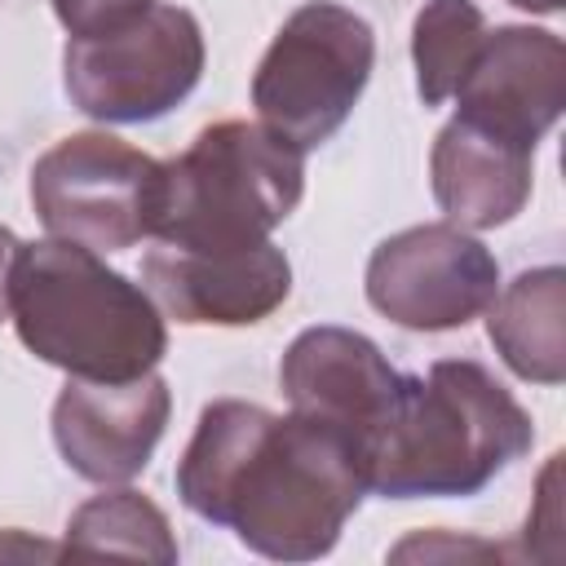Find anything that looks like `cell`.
I'll use <instances>...</instances> for the list:
<instances>
[{
  "label": "cell",
  "mask_w": 566,
  "mask_h": 566,
  "mask_svg": "<svg viewBox=\"0 0 566 566\" xmlns=\"http://www.w3.org/2000/svg\"><path fill=\"white\" fill-rule=\"evenodd\" d=\"M142 287L186 327H252L287 301L292 265L270 239L230 252L159 243L142 256Z\"/></svg>",
  "instance_id": "obj_10"
},
{
  "label": "cell",
  "mask_w": 566,
  "mask_h": 566,
  "mask_svg": "<svg viewBox=\"0 0 566 566\" xmlns=\"http://www.w3.org/2000/svg\"><path fill=\"white\" fill-rule=\"evenodd\" d=\"M305 195V155L248 119L208 124L164 164L155 239L172 248L230 252L265 243Z\"/></svg>",
  "instance_id": "obj_4"
},
{
  "label": "cell",
  "mask_w": 566,
  "mask_h": 566,
  "mask_svg": "<svg viewBox=\"0 0 566 566\" xmlns=\"http://www.w3.org/2000/svg\"><path fill=\"white\" fill-rule=\"evenodd\" d=\"M371 22L336 0H305L287 13L256 62V124L305 155L340 133L371 80Z\"/></svg>",
  "instance_id": "obj_5"
},
{
  "label": "cell",
  "mask_w": 566,
  "mask_h": 566,
  "mask_svg": "<svg viewBox=\"0 0 566 566\" xmlns=\"http://www.w3.org/2000/svg\"><path fill=\"white\" fill-rule=\"evenodd\" d=\"M62 557H133V562L172 566L177 539L164 509L150 495L119 482L115 491H102L71 513L62 535Z\"/></svg>",
  "instance_id": "obj_15"
},
{
  "label": "cell",
  "mask_w": 566,
  "mask_h": 566,
  "mask_svg": "<svg viewBox=\"0 0 566 566\" xmlns=\"http://www.w3.org/2000/svg\"><path fill=\"white\" fill-rule=\"evenodd\" d=\"M363 287L371 310L407 332H455L495 301L500 261L469 230L424 221L371 248Z\"/></svg>",
  "instance_id": "obj_8"
},
{
  "label": "cell",
  "mask_w": 566,
  "mask_h": 566,
  "mask_svg": "<svg viewBox=\"0 0 566 566\" xmlns=\"http://www.w3.org/2000/svg\"><path fill=\"white\" fill-rule=\"evenodd\" d=\"M172 416V389L159 371L133 380H84L66 376L53 398V447L71 473L97 486L133 482Z\"/></svg>",
  "instance_id": "obj_9"
},
{
  "label": "cell",
  "mask_w": 566,
  "mask_h": 566,
  "mask_svg": "<svg viewBox=\"0 0 566 566\" xmlns=\"http://www.w3.org/2000/svg\"><path fill=\"white\" fill-rule=\"evenodd\" d=\"M164 164L115 133H71L31 168V208L49 239L124 252L155 234Z\"/></svg>",
  "instance_id": "obj_7"
},
{
  "label": "cell",
  "mask_w": 566,
  "mask_h": 566,
  "mask_svg": "<svg viewBox=\"0 0 566 566\" xmlns=\"http://www.w3.org/2000/svg\"><path fill=\"white\" fill-rule=\"evenodd\" d=\"M411 553H420V557H464V553H473V557H500L504 548H495V544H478V539H451V535H411L407 544H398L394 548V557H411Z\"/></svg>",
  "instance_id": "obj_18"
},
{
  "label": "cell",
  "mask_w": 566,
  "mask_h": 566,
  "mask_svg": "<svg viewBox=\"0 0 566 566\" xmlns=\"http://www.w3.org/2000/svg\"><path fill=\"white\" fill-rule=\"evenodd\" d=\"M146 4L150 0H53V13L66 27V35H97L137 18Z\"/></svg>",
  "instance_id": "obj_17"
},
{
  "label": "cell",
  "mask_w": 566,
  "mask_h": 566,
  "mask_svg": "<svg viewBox=\"0 0 566 566\" xmlns=\"http://www.w3.org/2000/svg\"><path fill=\"white\" fill-rule=\"evenodd\" d=\"M279 385L292 402V411H310L323 420H336L354 429L367 447V438L380 429L389 416L402 371L380 354V345L354 327L318 323L305 327L283 363H279Z\"/></svg>",
  "instance_id": "obj_12"
},
{
  "label": "cell",
  "mask_w": 566,
  "mask_h": 566,
  "mask_svg": "<svg viewBox=\"0 0 566 566\" xmlns=\"http://www.w3.org/2000/svg\"><path fill=\"white\" fill-rule=\"evenodd\" d=\"M535 442L526 407L473 358H438L402 376L367 438V491L385 500H469Z\"/></svg>",
  "instance_id": "obj_2"
},
{
  "label": "cell",
  "mask_w": 566,
  "mask_h": 566,
  "mask_svg": "<svg viewBox=\"0 0 566 566\" xmlns=\"http://www.w3.org/2000/svg\"><path fill=\"white\" fill-rule=\"evenodd\" d=\"M18 248H22V239H18L9 226H0V323L9 318V283H13Z\"/></svg>",
  "instance_id": "obj_20"
},
{
  "label": "cell",
  "mask_w": 566,
  "mask_h": 566,
  "mask_svg": "<svg viewBox=\"0 0 566 566\" xmlns=\"http://www.w3.org/2000/svg\"><path fill=\"white\" fill-rule=\"evenodd\" d=\"M509 4H517V9H526V13H562L566 0H509Z\"/></svg>",
  "instance_id": "obj_21"
},
{
  "label": "cell",
  "mask_w": 566,
  "mask_h": 566,
  "mask_svg": "<svg viewBox=\"0 0 566 566\" xmlns=\"http://www.w3.org/2000/svg\"><path fill=\"white\" fill-rule=\"evenodd\" d=\"M429 186L451 226L495 230L526 208L535 186V150L504 142L455 115L433 137Z\"/></svg>",
  "instance_id": "obj_13"
},
{
  "label": "cell",
  "mask_w": 566,
  "mask_h": 566,
  "mask_svg": "<svg viewBox=\"0 0 566 566\" xmlns=\"http://www.w3.org/2000/svg\"><path fill=\"white\" fill-rule=\"evenodd\" d=\"M9 318L40 363L84 380H133L168 354V327L150 292L71 239L18 248Z\"/></svg>",
  "instance_id": "obj_3"
},
{
  "label": "cell",
  "mask_w": 566,
  "mask_h": 566,
  "mask_svg": "<svg viewBox=\"0 0 566 566\" xmlns=\"http://www.w3.org/2000/svg\"><path fill=\"white\" fill-rule=\"evenodd\" d=\"M486 336L504 367L535 385L566 380V270L535 265L495 292Z\"/></svg>",
  "instance_id": "obj_14"
},
{
  "label": "cell",
  "mask_w": 566,
  "mask_h": 566,
  "mask_svg": "<svg viewBox=\"0 0 566 566\" xmlns=\"http://www.w3.org/2000/svg\"><path fill=\"white\" fill-rule=\"evenodd\" d=\"M203 62L199 18L181 4L150 0L111 31L71 35L62 49V88L88 119L150 124L195 93Z\"/></svg>",
  "instance_id": "obj_6"
},
{
  "label": "cell",
  "mask_w": 566,
  "mask_h": 566,
  "mask_svg": "<svg viewBox=\"0 0 566 566\" xmlns=\"http://www.w3.org/2000/svg\"><path fill=\"white\" fill-rule=\"evenodd\" d=\"M566 111V44L544 27L486 31L455 88V115L535 150Z\"/></svg>",
  "instance_id": "obj_11"
},
{
  "label": "cell",
  "mask_w": 566,
  "mask_h": 566,
  "mask_svg": "<svg viewBox=\"0 0 566 566\" xmlns=\"http://www.w3.org/2000/svg\"><path fill=\"white\" fill-rule=\"evenodd\" d=\"M181 504L230 526L270 562H318L367 495V447L354 429L243 398H217L177 460Z\"/></svg>",
  "instance_id": "obj_1"
},
{
  "label": "cell",
  "mask_w": 566,
  "mask_h": 566,
  "mask_svg": "<svg viewBox=\"0 0 566 566\" xmlns=\"http://www.w3.org/2000/svg\"><path fill=\"white\" fill-rule=\"evenodd\" d=\"M486 31H491L486 13L473 0H424L420 4L411 22V62H416V93L424 106H442L455 97Z\"/></svg>",
  "instance_id": "obj_16"
},
{
  "label": "cell",
  "mask_w": 566,
  "mask_h": 566,
  "mask_svg": "<svg viewBox=\"0 0 566 566\" xmlns=\"http://www.w3.org/2000/svg\"><path fill=\"white\" fill-rule=\"evenodd\" d=\"M13 557H22V562H31V557L53 562V557H62V544L31 539L27 531H0V562H13Z\"/></svg>",
  "instance_id": "obj_19"
}]
</instances>
